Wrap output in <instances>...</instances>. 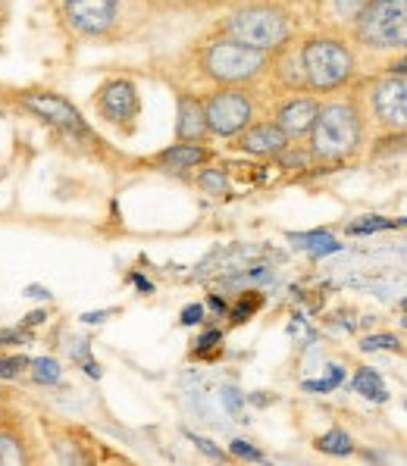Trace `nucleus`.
Segmentation results:
<instances>
[{"label": "nucleus", "mask_w": 407, "mask_h": 466, "mask_svg": "<svg viewBox=\"0 0 407 466\" xmlns=\"http://www.w3.org/2000/svg\"><path fill=\"white\" fill-rule=\"evenodd\" d=\"M367 135V113L363 97L341 95L332 100H320L317 119L307 132V150L317 163H345L357 157Z\"/></svg>", "instance_id": "1"}, {"label": "nucleus", "mask_w": 407, "mask_h": 466, "mask_svg": "<svg viewBox=\"0 0 407 466\" xmlns=\"http://www.w3.org/2000/svg\"><path fill=\"white\" fill-rule=\"evenodd\" d=\"M304 85L310 95H335L357 78V54L341 35L313 32L298 45Z\"/></svg>", "instance_id": "2"}, {"label": "nucleus", "mask_w": 407, "mask_h": 466, "mask_svg": "<svg viewBox=\"0 0 407 466\" xmlns=\"http://www.w3.org/2000/svg\"><path fill=\"white\" fill-rule=\"evenodd\" d=\"M217 32L229 35L248 47L263 50V54H276L295 41V16L289 6L276 4V0H254V4L235 6L217 25Z\"/></svg>", "instance_id": "3"}, {"label": "nucleus", "mask_w": 407, "mask_h": 466, "mask_svg": "<svg viewBox=\"0 0 407 466\" xmlns=\"http://www.w3.org/2000/svg\"><path fill=\"white\" fill-rule=\"evenodd\" d=\"M195 63H198V73L207 82L239 85V88H251V85H257L270 73V54L241 45V41L219 32H213V38L198 45Z\"/></svg>", "instance_id": "4"}, {"label": "nucleus", "mask_w": 407, "mask_h": 466, "mask_svg": "<svg viewBox=\"0 0 407 466\" xmlns=\"http://www.w3.org/2000/svg\"><path fill=\"white\" fill-rule=\"evenodd\" d=\"M351 32L367 50H407V0H370Z\"/></svg>", "instance_id": "5"}, {"label": "nucleus", "mask_w": 407, "mask_h": 466, "mask_svg": "<svg viewBox=\"0 0 407 466\" xmlns=\"http://www.w3.org/2000/svg\"><path fill=\"white\" fill-rule=\"evenodd\" d=\"M204 116L207 128L217 138H235L241 128L254 123V95L251 88H239V85H213L210 95H204Z\"/></svg>", "instance_id": "6"}, {"label": "nucleus", "mask_w": 407, "mask_h": 466, "mask_svg": "<svg viewBox=\"0 0 407 466\" xmlns=\"http://www.w3.org/2000/svg\"><path fill=\"white\" fill-rule=\"evenodd\" d=\"M367 110L382 135H407V78L385 73L367 85Z\"/></svg>", "instance_id": "7"}, {"label": "nucleus", "mask_w": 407, "mask_h": 466, "mask_svg": "<svg viewBox=\"0 0 407 466\" xmlns=\"http://www.w3.org/2000/svg\"><path fill=\"white\" fill-rule=\"evenodd\" d=\"M123 0H63V19L82 38H104L119 23Z\"/></svg>", "instance_id": "8"}, {"label": "nucleus", "mask_w": 407, "mask_h": 466, "mask_svg": "<svg viewBox=\"0 0 407 466\" xmlns=\"http://www.w3.org/2000/svg\"><path fill=\"white\" fill-rule=\"evenodd\" d=\"M95 110L110 126H119L128 132L141 113V97L132 78H107L95 95Z\"/></svg>", "instance_id": "9"}, {"label": "nucleus", "mask_w": 407, "mask_h": 466, "mask_svg": "<svg viewBox=\"0 0 407 466\" xmlns=\"http://www.w3.org/2000/svg\"><path fill=\"white\" fill-rule=\"evenodd\" d=\"M19 104H23L32 116L45 119L47 126L60 128V132H69V135L88 132L82 123V113H78L63 95H54V91H25V95H19Z\"/></svg>", "instance_id": "10"}, {"label": "nucleus", "mask_w": 407, "mask_h": 466, "mask_svg": "<svg viewBox=\"0 0 407 466\" xmlns=\"http://www.w3.org/2000/svg\"><path fill=\"white\" fill-rule=\"evenodd\" d=\"M320 110V97H313L310 91H291V97H282L273 110V123L289 135L291 141L295 138H307L313 119H317Z\"/></svg>", "instance_id": "11"}, {"label": "nucleus", "mask_w": 407, "mask_h": 466, "mask_svg": "<svg viewBox=\"0 0 407 466\" xmlns=\"http://www.w3.org/2000/svg\"><path fill=\"white\" fill-rule=\"evenodd\" d=\"M232 141H235L232 147H239L241 154L260 157V160H276L291 138L273 123V119H254V123L248 128H241Z\"/></svg>", "instance_id": "12"}, {"label": "nucleus", "mask_w": 407, "mask_h": 466, "mask_svg": "<svg viewBox=\"0 0 407 466\" xmlns=\"http://www.w3.org/2000/svg\"><path fill=\"white\" fill-rule=\"evenodd\" d=\"M176 138L191 141V145H204L210 138V128H207L204 116V100L191 91H178L176 97Z\"/></svg>", "instance_id": "13"}, {"label": "nucleus", "mask_w": 407, "mask_h": 466, "mask_svg": "<svg viewBox=\"0 0 407 466\" xmlns=\"http://www.w3.org/2000/svg\"><path fill=\"white\" fill-rule=\"evenodd\" d=\"M210 160V150L204 145H191V141H178V145L167 147L157 154V163L169 172H185V169H198Z\"/></svg>", "instance_id": "14"}, {"label": "nucleus", "mask_w": 407, "mask_h": 466, "mask_svg": "<svg viewBox=\"0 0 407 466\" xmlns=\"http://www.w3.org/2000/svg\"><path fill=\"white\" fill-rule=\"evenodd\" d=\"M32 461L25 448V439L19 429H13L6 420H0V466H23Z\"/></svg>", "instance_id": "15"}, {"label": "nucleus", "mask_w": 407, "mask_h": 466, "mask_svg": "<svg viewBox=\"0 0 407 466\" xmlns=\"http://www.w3.org/2000/svg\"><path fill=\"white\" fill-rule=\"evenodd\" d=\"M354 391L357 394H363V398H370V400H382L389 398V391H385V385H382V379L376 376L373 370H361L354 376Z\"/></svg>", "instance_id": "16"}, {"label": "nucleus", "mask_w": 407, "mask_h": 466, "mask_svg": "<svg viewBox=\"0 0 407 466\" xmlns=\"http://www.w3.org/2000/svg\"><path fill=\"white\" fill-rule=\"evenodd\" d=\"M317 448L323 451V454L345 457V454H351V451H354V441H351V435L341 432V429H330V432L320 435V439H317Z\"/></svg>", "instance_id": "17"}, {"label": "nucleus", "mask_w": 407, "mask_h": 466, "mask_svg": "<svg viewBox=\"0 0 407 466\" xmlns=\"http://www.w3.org/2000/svg\"><path fill=\"white\" fill-rule=\"evenodd\" d=\"M198 188L204 191V195H213V198H223L229 195V178H226L223 169H204L201 176H198Z\"/></svg>", "instance_id": "18"}, {"label": "nucleus", "mask_w": 407, "mask_h": 466, "mask_svg": "<svg viewBox=\"0 0 407 466\" xmlns=\"http://www.w3.org/2000/svg\"><path fill=\"white\" fill-rule=\"evenodd\" d=\"M407 226V219H385V217H363L348 226L351 235H370V232H385V228H402Z\"/></svg>", "instance_id": "19"}, {"label": "nucleus", "mask_w": 407, "mask_h": 466, "mask_svg": "<svg viewBox=\"0 0 407 466\" xmlns=\"http://www.w3.org/2000/svg\"><path fill=\"white\" fill-rule=\"evenodd\" d=\"M291 241H298L301 248L313 250V254H332V250H339L341 245L332 238V235L326 232H310V235H291Z\"/></svg>", "instance_id": "20"}, {"label": "nucleus", "mask_w": 407, "mask_h": 466, "mask_svg": "<svg viewBox=\"0 0 407 466\" xmlns=\"http://www.w3.org/2000/svg\"><path fill=\"white\" fill-rule=\"evenodd\" d=\"M32 376H35V382H41V385H56L60 382V363L51 360V357H38V360L32 363Z\"/></svg>", "instance_id": "21"}, {"label": "nucleus", "mask_w": 407, "mask_h": 466, "mask_svg": "<svg viewBox=\"0 0 407 466\" xmlns=\"http://www.w3.org/2000/svg\"><path fill=\"white\" fill-rule=\"evenodd\" d=\"M367 4H370V0H330L335 19H339V23H348V25H351L354 19L361 16V10H363Z\"/></svg>", "instance_id": "22"}, {"label": "nucleus", "mask_w": 407, "mask_h": 466, "mask_svg": "<svg viewBox=\"0 0 407 466\" xmlns=\"http://www.w3.org/2000/svg\"><path fill=\"white\" fill-rule=\"evenodd\" d=\"M363 350H398L402 348V341L395 339V335H370V339L361 341Z\"/></svg>", "instance_id": "23"}, {"label": "nucleus", "mask_w": 407, "mask_h": 466, "mask_svg": "<svg viewBox=\"0 0 407 466\" xmlns=\"http://www.w3.org/2000/svg\"><path fill=\"white\" fill-rule=\"evenodd\" d=\"M260 304H263V298H260V295H254V291H251V298H241V304L232 310V322H245Z\"/></svg>", "instance_id": "24"}, {"label": "nucleus", "mask_w": 407, "mask_h": 466, "mask_svg": "<svg viewBox=\"0 0 407 466\" xmlns=\"http://www.w3.org/2000/svg\"><path fill=\"white\" fill-rule=\"evenodd\" d=\"M25 363H28L25 357H13V360H10V357H0V376H4V379L19 376V370H23Z\"/></svg>", "instance_id": "25"}, {"label": "nucleus", "mask_w": 407, "mask_h": 466, "mask_svg": "<svg viewBox=\"0 0 407 466\" xmlns=\"http://www.w3.org/2000/svg\"><path fill=\"white\" fill-rule=\"evenodd\" d=\"M339 382H341V370H339V367H332L330 379H323V382H304V389H307V391H332Z\"/></svg>", "instance_id": "26"}, {"label": "nucleus", "mask_w": 407, "mask_h": 466, "mask_svg": "<svg viewBox=\"0 0 407 466\" xmlns=\"http://www.w3.org/2000/svg\"><path fill=\"white\" fill-rule=\"evenodd\" d=\"M232 454H235V457H248V461H263L260 451L251 448V444H248V441H239V439L232 441Z\"/></svg>", "instance_id": "27"}, {"label": "nucleus", "mask_w": 407, "mask_h": 466, "mask_svg": "<svg viewBox=\"0 0 407 466\" xmlns=\"http://www.w3.org/2000/svg\"><path fill=\"white\" fill-rule=\"evenodd\" d=\"M204 319V307L201 304H191L182 310V326H198Z\"/></svg>", "instance_id": "28"}, {"label": "nucleus", "mask_w": 407, "mask_h": 466, "mask_svg": "<svg viewBox=\"0 0 407 466\" xmlns=\"http://www.w3.org/2000/svg\"><path fill=\"white\" fill-rule=\"evenodd\" d=\"M385 73L404 76V78H407V50H402V56H398V60H392L389 66H385Z\"/></svg>", "instance_id": "29"}, {"label": "nucleus", "mask_w": 407, "mask_h": 466, "mask_svg": "<svg viewBox=\"0 0 407 466\" xmlns=\"http://www.w3.org/2000/svg\"><path fill=\"white\" fill-rule=\"evenodd\" d=\"M191 441H195L198 444V448H201L204 451V454H210V457H217V461H223V451H217V448H213V444L210 441H207V439H195V435H191Z\"/></svg>", "instance_id": "30"}, {"label": "nucleus", "mask_w": 407, "mask_h": 466, "mask_svg": "<svg viewBox=\"0 0 407 466\" xmlns=\"http://www.w3.org/2000/svg\"><path fill=\"white\" fill-rule=\"evenodd\" d=\"M219 339H223V335L219 332H207L201 341H198V350H207V348H213V344H217Z\"/></svg>", "instance_id": "31"}, {"label": "nucleus", "mask_w": 407, "mask_h": 466, "mask_svg": "<svg viewBox=\"0 0 407 466\" xmlns=\"http://www.w3.org/2000/svg\"><path fill=\"white\" fill-rule=\"evenodd\" d=\"M25 295L28 298H51V295H47V289H41V285H28Z\"/></svg>", "instance_id": "32"}, {"label": "nucleus", "mask_w": 407, "mask_h": 466, "mask_svg": "<svg viewBox=\"0 0 407 466\" xmlns=\"http://www.w3.org/2000/svg\"><path fill=\"white\" fill-rule=\"evenodd\" d=\"M38 322H45V313H28L25 317V326H38Z\"/></svg>", "instance_id": "33"}, {"label": "nucleus", "mask_w": 407, "mask_h": 466, "mask_svg": "<svg viewBox=\"0 0 407 466\" xmlns=\"http://www.w3.org/2000/svg\"><path fill=\"white\" fill-rule=\"evenodd\" d=\"M132 279H135V285H138L141 291H154V289H151V282H145L141 276H132Z\"/></svg>", "instance_id": "34"}, {"label": "nucleus", "mask_w": 407, "mask_h": 466, "mask_svg": "<svg viewBox=\"0 0 407 466\" xmlns=\"http://www.w3.org/2000/svg\"><path fill=\"white\" fill-rule=\"evenodd\" d=\"M104 317H107V313H85L82 319H85V322H101Z\"/></svg>", "instance_id": "35"}, {"label": "nucleus", "mask_w": 407, "mask_h": 466, "mask_svg": "<svg viewBox=\"0 0 407 466\" xmlns=\"http://www.w3.org/2000/svg\"><path fill=\"white\" fill-rule=\"evenodd\" d=\"M210 307H213V310H219V313L226 310V304H223V300H219V298H210Z\"/></svg>", "instance_id": "36"}, {"label": "nucleus", "mask_w": 407, "mask_h": 466, "mask_svg": "<svg viewBox=\"0 0 407 466\" xmlns=\"http://www.w3.org/2000/svg\"><path fill=\"white\" fill-rule=\"evenodd\" d=\"M402 307H404V310H407V300H402Z\"/></svg>", "instance_id": "37"}, {"label": "nucleus", "mask_w": 407, "mask_h": 466, "mask_svg": "<svg viewBox=\"0 0 407 466\" xmlns=\"http://www.w3.org/2000/svg\"><path fill=\"white\" fill-rule=\"evenodd\" d=\"M0 400H4V389H0Z\"/></svg>", "instance_id": "38"}, {"label": "nucleus", "mask_w": 407, "mask_h": 466, "mask_svg": "<svg viewBox=\"0 0 407 466\" xmlns=\"http://www.w3.org/2000/svg\"><path fill=\"white\" fill-rule=\"evenodd\" d=\"M404 326H407V317H404Z\"/></svg>", "instance_id": "39"}, {"label": "nucleus", "mask_w": 407, "mask_h": 466, "mask_svg": "<svg viewBox=\"0 0 407 466\" xmlns=\"http://www.w3.org/2000/svg\"><path fill=\"white\" fill-rule=\"evenodd\" d=\"M0 420H4V413H0Z\"/></svg>", "instance_id": "40"}]
</instances>
